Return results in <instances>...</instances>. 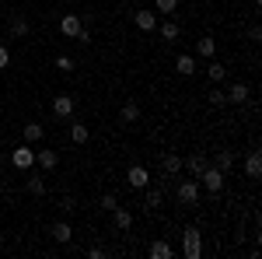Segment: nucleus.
I'll return each mask as SVG.
<instances>
[{"label":"nucleus","mask_w":262,"mask_h":259,"mask_svg":"<svg viewBox=\"0 0 262 259\" xmlns=\"http://www.w3.org/2000/svg\"><path fill=\"white\" fill-rule=\"evenodd\" d=\"M224 95H227V102H234V105H242V102L248 98V84H242V81H238V84H231V88H227Z\"/></svg>","instance_id":"ddd939ff"},{"label":"nucleus","mask_w":262,"mask_h":259,"mask_svg":"<svg viewBox=\"0 0 262 259\" xmlns=\"http://www.w3.org/2000/svg\"><path fill=\"white\" fill-rule=\"evenodd\" d=\"M137 28H140V32H154V28H158V14H154V11H137Z\"/></svg>","instance_id":"9b49d317"},{"label":"nucleus","mask_w":262,"mask_h":259,"mask_svg":"<svg viewBox=\"0 0 262 259\" xmlns=\"http://www.w3.org/2000/svg\"><path fill=\"white\" fill-rule=\"evenodd\" d=\"M88 137H91V130H88L84 123H74V126H70V140H74V144H88Z\"/></svg>","instance_id":"6ab92c4d"},{"label":"nucleus","mask_w":262,"mask_h":259,"mask_svg":"<svg viewBox=\"0 0 262 259\" xmlns=\"http://www.w3.org/2000/svg\"><path fill=\"white\" fill-rule=\"evenodd\" d=\"M161 39L164 42H175V39H179V25H175V21H164V25H161Z\"/></svg>","instance_id":"a878e982"},{"label":"nucleus","mask_w":262,"mask_h":259,"mask_svg":"<svg viewBox=\"0 0 262 259\" xmlns=\"http://www.w3.org/2000/svg\"><path fill=\"white\" fill-rule=\"evenodd\" d=\"M206 77L213 81V84H221V81L227 77V67H224V63H213V60H210V67H206Z\"/></svg>","instance_id":"a211bd4d"},{"label":"nucleus","mask_w":262,"mask_h":259,"mask_svg":"<svg viewBox=\"0 0 262 259\" xmlns=\"http://www.w3.org/2000/svg\"><path fill=\"white\" fill-rule=\"evenodd\" d=\"M126 182H129L133 189H147L150 175H147V168H143V165H133V168H129V175H126Z\"/></svg>","instance_id":"0eeeda50"},{"label":"nucleus","mask_w":262,"mask_h":259,"mask_svg":"<svg viewBox=\"0 0 262 259\" xmlns=\"http://www.w3.org/2000/svg\"><path fill=\"white\" fill-rule=\"evenodd\" d=\"M56 67H60L63 74H70V70H74V60H70V56H56Z\"/></svg>","instance_id":"7c9ffc66"},{"label":"nucleus","mask_w":262,"mask_h":259,"mask_svg":"<svg viewBox=\"0 0 262 259\" xmlns=\"http://www.w3.org/2000/svg\"><path fill=\"white\" fill-rule=\"evenodd\" d=\"M175 70H179L182 77H189V74H196V60H192L189 53H182L179 60H175Z\"/></svg>","instance_id":"2eb2a0df"},{"label":"nucleus","mask_w":262,"mask_h":259,"mask_svg":"<svg viewBox=\"0 0 262 259\" xmlns=\"http://www.w3.org/2000/svg\"><path fill=\"white\" fill-rule=\"evenodd\" d=\"M200 179H203V189H206V193H213V196L224 189V172H221V168H213V165H206V168H203Z\"/></svg>","instance_id":"f03ea898"},{"label":"nucleus","mask_w":262,"mask_h":259,"mask_svg":"<svg viewBox=\"0 0 262 259\" xmlns=\"http://www.w3.org/2000/svg\"><path fill=\"white\" fill-rule=\"evenodd\" d=\"M112 214H116V228H119V231H126V228L133 224V214H129V210H122V207H116Z\"/></svg>","instance_id":"393cba45"},{"label":"nucleus","mask_w":262,"mask_h":259,"mask_svg":"<svg viewBox=\"0 0 262 259\" xmlns=\"http://www.w3.org/2000/svg\"><path fill=\"white\" fill-rule=\"evenodd\" d=\"M119 116H122V123H137V119H140V105H137V102H126Z\"/></svg>","instance_id":"412c9836"},{"label":"nucleus","mask_w":262,"mask_h":259,"mask_svg":"<svg viewBox=\"0 0 262 259\" xmlns=\"http://www.w3.org/2000/svg\"><path fill=\"white\" fill-rule=\"evenodd\" d=\"M245 175H248V179H259L262 175V154L259 151H248V158H245Z\"/></svg>","instance_id":"6e6552de"},{"label":"nucleus","mask_w":262,"mask_h":259,"mask_svg":"<svg viewBox=\"0 0 262 259\" xmlns=\"http://www.w3.org/2000/svg\"><path fill=\"white\" fill-rule=\"evenodd\" d=\"M25 186H28V193H32V196H46V182H42V175H28Z\"/></svg>","instance_id":"b1692460"},{"label":"nucleus","mask_w":262,"mask_h":259,"mask_svg":"<svg viewBox=\"0 0 262 259\" xmlns=\"http://www.w3.org/2000/svg\"><path fill=\"white\" fill-rule=\"evenodd\" d=\"M28 32H32V25H28V18H21V14H14V18H11V35H14V39H25Z\"/></svg>","instance_id":"4468645a"},{"label":"nucleus","mask_w":262,"mask_h":259,"mask_svg":"<svg viewBox=\"0 0 262 259\" xmlns=\"http://www.w3.org/2000/svg\"><path fill=\"white\" fill-rule=\"evenodd\" d=\"M154 11H158V14H175V11H179V0H158Z\"/></svg>","instance_id":"cd10ccee"},{"label":"nucleus","mask_w":262,"mask_h":259,"mask_svg":"<svg viewBox=\"0 0 262 259\" xmlns=\"http://www.w3.org/2000/svg\"><path fill=\"white\" fill-rule=\"evenodd\" d=\"M196 53H200V56H206V60H213V53H217V42L206 35V39L196 42Z\"/></svg>","instance_id":"f3484780"},{"label":"nucleus","mask_w":262,"mask_h":259,"mask_svg":"<svg viewBox=\"0 0 262 259\" xmlns=\"http://www.w3.org/2000/svg\"><path fill=\"white\" fill-rule=\"evenodd\" d=\"M171 256H175V252H171L168 242H154V245H150V259H171Z\"/></svg>","instance_id":"aec40b11"},{"label":"nucleus","mask_w":262,"mask_h":259,"mask_svg":"<svg viewBox=\"0 0 262 259\" xmlns=\"http://www.w3.org/2000/svg\"><path fill=\"white\" fill-rule=\"evenodd\" d=\"M116 207H119L116 193H105V196H101V210H116Z\"/></svg>","instance_id":"c756f323"},{"label":"nucleus","mask_w":262,"mask_h":259,"mask_svg":"<svg viewBox=\"0 0 262 259\" xmlns=\"http://www.w3.org/2000/svg\"><path fill=\"white\" fill-rule=\"evenodd\" d=\"M210 105H213V109H224V105H227V95H224L221 88H213V91H210Z\"/></svg>","instance_id":"c85d7f7f"},{"label":"nucleus","mask_w":262,"mask_h":259,"mask_svg":"<svg viewBox=\"0 0 262 259\" xmlns=\"http://www.w3.org/2000/svg\"><path fill=\"white\" fill-rule=\"evenodd\" d=\"M81 28H84V18H77V14H63L60 18V32L67 35V39H77Z\"/></svg>","instance_id":"39448f33"},{"label":"nucleus","mask_w":262,"mask_h":259,"mask_svg":"<svg viewBox=\"0 0 262 259\" xmlns=\"http://www.w3.org/2000/svg\"><path fill=\"white\" fill-rule=\"evenodd\" d=\"M182 252H185V259H200L203 256V242H200V228H185L182 231Z\"/></svg>","instance_id":"f257e3e1"},{"label":"nucleus","mask_w":262,"mask_h":259,"mask_svg":"<svg viewBox=\"0 0 262 259\" xmlns=\"http://www.w3.org/2000/svg\"><path fill=\"white\" fill-rule=\"evenodd\" d=\"M7 63H11V53H7V46H0V70H4Z\"/></svg>","instance_id":"473e14b6"},{"label":"nucleus","mask_w":262,"mask_h":259,"mask_svg":"<svg viewBox=\"0 0 262 259\" xmlns=\"http://www.w3.org/2000/svg\"><path fill=\"white\" fill-rule=\"evenodd\" d=\"M213 168H221L224 175H227V172L234 168V151H217V154H213Z\"/></svg>","instance_id":"f8f14e48"},{"label":"nucleus","mask_w":262,"mask_h":259,"mask_svg":"<svg viewBox=\"0 0 262 259\" xmlns=\"http://www.w3.org/2000/svg\"><path fill=\"white\" fill-rule=\"evenodd\" d=\"M77 42H81V46H88V42H91V28H88V25L77 32Z\"/></svg>","instance_id":"2f4dec72"},{"label":"nucleus","mask_w":262,"mask_h":259,"mask_svg":"<svg viewBox=\"0 0 262 259\" xmlns=\"http://www.w3.org/2000/svg\"><path fill=\"white\" fill-rule=\"evenodd\" d=\"M143 200H147V210H158V207H161V203H164L161 189H147V196H143Z\"/></svg>","instance_id":"bb28decb"},{"label":"nucleus","mask_w":262,"mask_h":259,"mask_svg":"<svg viewBox=\"0 0 262 259\" xmlns=\"http://www.w3.org/2000/svg\"><path fill=\"white\" fill-rule=\"evenodd\" d=\"M179 200L185 203V207H196V200H200V182L185 179V182L179 186Z\"/></svg>","instance_id":"20e7f679"},{"label":"nucleus","mask_w":262,"mask_h":259,"mask_svg":"<svg viewBox=\"0 0 262 259\" xmlns=\"http://www.w3.org/2000/svg\"><path fill=\"white\" fill-rule=\"evenodd\" d=\"M49 235H53V238L60 242V245H67V242L74 238V228H70V224H67V221H56V224H53V228H49Z\"/></svg>","instance_id":"9d476101"},{"label":"nucleus","mask_w":262,"mask_h":259,"mask_svg":"<svg viewBox=\"0 0 262 259\" xmlns=\"http://www.w3.org/2000/svg\"><path fill=\"white\" fill-rule=\"evenodd\" d=\"M206 165H210V158H206V154H192V158L185 161V168H189V175H196V179H200V172L206 168Z\"/></svg>","instance_id":"dca6fc26"},{"label":"nucleus","mask_w":262,"mask_h":259,"mask_svg":"<svg viewBox=\"0 0 262 259\" xmlns=\"http://www.w3.org/2000/svg\"><path fill=\"white\" fill-rule=\"evenodd\" d=\"M42 133H46V130H42V123H25V140H28V144L42 140Z\"/></svg>","instance_id":"5701e85b"},{"label":"nucleus","mask_w":262,"mask_h":259,"mask_svg":"<svg viewBox=\"0 0 262 259\" xmlns=\"http://www.w3.org/2000/svg\"><path fill=\"white\" fill-rule=\"evenodd\" d=\"M74 105H77V102H74V95H56L53 112H56L60 119H70V116H74Z\"/></svg>","instance_id":"423d86ee"},{"label":"nucleus","mask_w":262,"mask_h":259,"mask_svg":"<svg viewBox=\"0 0 262 259\" xmlns=\"http://www.w3.org/2000/svg\"><path fill=\"white\" fill-rule=\"evenodd\" d=\"M161 168L168 172V175H175V172H182V158H179V154H164V158H161Z\"/></svg>","instance_id":"4be33fe9"},{"label":"nucleus","mask_w":262,"mask_h":259,"mask_svg":"<svg viewBox=\"0 0 262 259\" xmlns=\"http://www.w3.org/2000/svg\"><path fill=\"white\" fill-rule=\"evenodd\" d=\"M11 165H14L18 172H28V168L35 165V151H32V147H18V151L11 154Z\"/></svg>","instance_id":"7ed1b4c3"},{"label":"nucleus","mask_w":262,"mask_h":259,"mask_svg":"<svg viewBox=\"0 0 262 259\" xmlns=\"http://www.w3.org/2000/svg\"><path fill=\"white\" fill-rule=\"evenodd\" d=\"M35 165H39L42 172H53L60 165V154L56 151H35Z\"/></svg>","instance_id":"1a4fd4ad"}]
</instances>
